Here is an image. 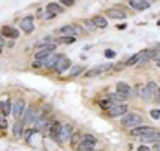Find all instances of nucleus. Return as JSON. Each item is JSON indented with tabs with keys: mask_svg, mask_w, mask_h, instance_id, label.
I'll return each instance as SVG.
<instances>
[{
	"mask_svg": "<svg viewBox=\"0 0 160 151\" xmlns=\"http://www.w3.org/2000/svg\"><path fill=\"white\" fill-rule=\"evenodd\" d=\"M142 122H144V118L140 116L138 113H125L123 116H122V120H120V123H122V127L123 129H132V127H138V125H142Z\"/></svg>",
	"mask_w": 160,
	"mask_h": 151,
	"instance_id": "1",
	"label": "nucleus"
},
{
	"mask_svg": "<svg viewBox=\"0 0 160 151\" xmlns=\"http://www.w3.org/2000/svg\"><path fill=\"white\" fill-rule=\"evenodd\" d=\"M127 111H129V107H127L125 101H114V103H111V105L105 109V114L109 118H122Z\"/></svg>",
	"mask_w": 160,
	"mask_h": 151,
	"instance_id": "2",
	"label": "nucleus"
},
{
	"mask_svg": "<svg viewBox=\"0 0 160 151\" xmlns=\"http://www.w3.org/2000/svg\"><path fill=\"white\" fill-rule=\"evenodd\" d=\"M116 98H118V101H125L129 100L131 96H132V87L131 85H127L125 81H118L116 83Z\"/></svg>",
	"mask_w": 160,
	"mask_h": 151,
	"instance_id": "3",
	"label": "nucleus"
},
{
	"mask_svg": "<svg viewBox=\"0 0 160 151\" xmlns=\"http://www.w3.org/2000/svg\"><path fill=\"white\" fill-rule=\"evenodd\" d=\"M78 151H94L96 149V138L92 134H83L81 136V142L76 146Z\"/></svg>",
	"mask_w": 160,
	"mask_h": 151,
	"instance_id": "4",
	"label": "nucleus"
},
{
	"mask_svg": "<svg viewBox=\"0 0 160 151\" xmlns=\"http://www.w3.org/2000/svg\"><path fill=\"white\" fill-rule=\"evenodd\" d=\"M112 63H103V65H96V67L88 68V70H85V76L87 78H96V76H101V74H107V72H111L112 70Z\"/></svg>",
	"mask_w": 160,
	"mask_h": 151,
	"instance_id": "5",
	"label": "nucleus"
},
{
	"mask_svg": "<svg viewBox=\"0 0 160 151\" xmlns=\"http://www.w3.org/2000/svg\"><path fill=\"white\" fill-rule=\"evenodd\" d=\"M157 88H158V85L155 83V81H147V83L142 87V100L144 101H151L155 98V94H157Z\"/></svg>",
	"mask_w": 160,
	"mask_h": 151,
	"instance_id": "6",
	"label": "nucleus"
},
{
	"mask_svg": "<svg viewBox=\"0 0 160 151\" xmlns=\"http://www.w3.org/2000/svg\"><path fill=\"white\" fill-rule=\"evenodd\" d=\"M61 125H63V123H61L59 120H50V122H48V129H46V131H48V136L53 140V142H57V144H59Z\"/></svg>",
	"mask_w": 160,
	"mask_h": 151,
	"instance_id": "7",
	"label": "nucleus"
},
{
	"mask_svg": "<svg viewBox=\"0 0 160 151\" xmlns=\"http://www.w3.org/2000/svg\"><path fill=\"white\" fill-rule=\"evenodd\" d=\"M70 67H72V61H70V59H68L66 55H59L52 70H53L55 74H63V72H66V70H68Z\"/></svg>",
	"mask_w": 160,
	"mask_h": 151,
	"instance_id": "8",
	"label": "nucleus"
},
{
	"mask_svg": "<svg viewBox=\"0 0 160 151\" xmlns=\"http://www.w3.org/2000/svg\"><path fill=\"white\" fill-rule=\"evenodd\" d=\"M18 30L24 32V33H32L35 30V17L33 15H26V17L20 18V24H18Z\"/></svg>",
	"mask_w": 160,
	"mask_h": 151,
	"instance_id": "9",
	"label": "nucleus"
},
{
	"mask_svg": "<svg viewBox=\"0 0 160 151\" xmlns=\"http://www.w3.org/2000/svg\"><path fill=\"white\" fill-rule=\"evenodd\" d=\"M55 43H48V44H44L42 48H39L37 50V53H35V61H42V59H46L50 53H53L55 52Z\"/></svg>",
	"mask_w": 160,
	"mask_h": 151,
	"instance_id": "10",
	"label": "nucleus"
},
{
	"mask_svg": "<svg viewBox=\"0 0 160 151\" xmlns=\"http://www.w3.org/2000/svg\"><path fill=\"white\" fill-rule=\"evenodd\" d=\"M35 118H37V107H26V111H24V114H22V122H24V125L28 127V125H33V122H35Z\"/></svg>",
	"mask_w": 160,
	"mask_h": 151,
	"instance_id": "11",
	"label": "nucleus"
},
{
	"mask_svg": "<svg viewBox=\"0 0 160 151\" xmlns=\"http://www.w3.org/2000/svg\"><path fill=\"white\" fill-rule=\"evenodd\" d=\"M57 35H59V37H64V35L79 37L81 32H79V26H76V24H66V26H63V28H59V30H57Z\"/></svg>",
	"mask_w": 160,
	"mask_h": 151,
	"instance_id": "12",
	"label": "nucleus"
},
{
	"mask_svg": "<svg viewBox=\"0 0 160 151\" xmlns=\"http://www.w3.org/2000/svg\"><path fill=\"white\" fill-rule=\"evenodd\" d=\"M33 127H35V131L37 133H44L46 129H48V120L44 116V113H37V118H35V122H33Z\"/></svg>",
	"mask_w": 160,
	"mask_h": 151,
	"instance_id": "13",
	"label": "nucleus"
},
{
	"mask_svg": "<svg viewBox=\"0 0 160 151\" xmlns=\"http://www.w3.org/2000/svg\"><path fill=\"white\" fill-rule=\"evenodd\" d=\"M24 111H26V101H24V100H17V101H13V107H11V116L15 118V120L22 118Z\"/></svg>",
	"mask_w": 160,
	"mask_h": 151,
	"instance_id": "14",
	"label": "nucleus"
},
{
	"mask_svg": "<svg viewBox=\"0 0 160 151\" xmlns=\"http://www.w3.org/2000/svg\"><path fill=\"white\" fill-rule=\"evenodd\" d=\"M72 134H74L72 125H70V123H63V125H61V133H59V144H66V142H70Z\"/></svg>",
	"mask_w": 160,
	"mask_h": 151,
	"instance_id": "15",
	"label": "nucleus"
},
{
	"mask_svg": "<svg viewBox=\"0 0 160 151\" xmlns=\"http://www.w3.org/2000/svg\"><path fill=\"white\" fill-rule=\"evenodd\" d=\"M105 15L107 17H111V18H120V20H125L127 18V13H125V9L123 8H109L107 11H105Z\"/></svg>",
	"mask_w": 160,
	"mask_h": 151,
	"instance_id": "16",
	"label": "nucleus"
},
{
	"mask_svg": "<svg viewBox=\"0 0 160 151\" xmlns=\"http://www.w3.org/2000/svg\"><path fill=\"white\" fill-rule=\"evenodd\" d=\"M129 8L134 11H145L151 8V2L149 0H129Z\"/></svg>",
	"mask_w": 160,
	"mask_h": 151,
	"instance_id": "17",
	"label": "nucleus"
},
{
	"mask_svg": "<svg viewBox=\"0 0 160 151\" xmlns=\"http://www.w3.org/2000/svg\"><path fill=\"white\" fill-rule=\"evenodd\" d=\"M0 33L4 35V37H9V39L17 41L18 35H20V30H17L13 26H2V28H0Z\"/></svg>",
	"mask_w": 160,
	"mask_h": 151,
	"instance_id": "18",
	"label": "nucleus"
},
{
	"mask_svg": "<svg viewBox=\"0 0 160 151\" xmlns=\"http://www.w3.org/2000/svg\"><path fill=\"white\" fill-rule=\"evenodd\" d=\"M140 140H142L144 144H155V142H160V129H155V131H151L149 134L140 136Z\"/></svg>",
	"mask_w": 160,
	"mask_h": 151,
	"instance_id": "19",
	"label": "nucleus"
},
{
	"mask_svg": "<svg viewBox=\"0 0 160 151\" xmlns=\"http://www.w3.org/2000/svg\"><path fill=\"white\" fill-rule=\"evenodd\" d=\"M46 13L61 15V13H64V6H61L59 2H48V4H46Z\"/></svg>",
	"mask_w": 160,
	"mask_h": 151,
	"instance_id": "20",
	"label": "nucleus"
},
{
	"mask_svg": "<svg viewBox=\"0 0 160 151\" xmlns=\"http://www.w3.org/2000/svg\"><path fill=\"white\" fill-rule=\"evenodd\" d=\"M151 131H155V127H149V125H138V127H132L131 129V134L132 136H144V134H149Z\"/></svg>",
	"mask_w": 160,
	"mask_h": 151,
	"instance_id": "21",
	"label": "nucleus"
},
{
	"mask_svg": "<svg viewBox=\"0 0 160 151\" xmlns=\"http://www.w3.org/2000/svg\"><path fill=\"white\" fill-rule=\"evenodd\" d=\"M24 129H26V125H24V122L18 118V120H15V123H13V136L15 138H20L22 136V133H24Z\"/></svg>",
	"mask_w": 160,
	"mask_h": 151,
	"instance_id": "22",
	"label": "nucleus"
},
{
	"mask_svg": "<svg viewBox=\"0 0 160 151\" xmlns=\"http://www.w3.org/2000/svg\"><path fill=\"white\" fill-rule=\"evenodd\" d=\"M11 107H13V101H11V100L0 101V113H2V114H4L6 118L11 114Z\"/></svg>",
	"mask_w": 160,
	"mask_h": 151,
	"instance_id": "23",
	"label": "nucleus"
},
{
	"mask_svg": "<svg viewBox=\"0 0 160 151\" xmlns=\"http://www.w3.org/2000/svg\"><path fill=\"white\" fill-rule=\"evenodd\" d=\"M92 22H94V26H96L98 30H105L107 28V17H103V15L92 17Z\"/></svg>",
	"mask_w": 160,
	"mask_h": 151,
	"instance_id": "24",
	"label": "nucleus"
},
{
	"mask_svg": "<svg viewBox=\"0 0 160 151\" xmlns=\"http://www.w3.org/2000/svg\"><path fill=\"white\" fill-rule=\"evenodd\" d=\"M83 72H85V67H83V65H74V67L68 68V76H70V78H78Z\"/></svg>",
	"mask_w": 160,
	"mask_h": 151,
	"instance_id": "25",
	"label": "nucleus"
},
{
	"mask_svg": "<svg viewBox=\"0 0 160 151\" xmlns=\"http://www.w3.org/2000/svg\"><path fill=\"white\" fill-rule=\"evenodd\" d=\"M76 39L78 37H74V35H64V37H59V43L61 44H72V43H76Z\"/></svg>",
	"mask_w": 160,
	"mask_h": 151,
	"instance_id": "26",
	"label": "nucleus"
},
{
	"mask_svg": "<svg viewBox=\"0 0 160 151\" xmlns=\"http://www.w3.org/2000/svg\"><path fill=\"white\" fill-rule=\"evenodd\" d=\"M81 24H83L88 32H94V30H98L96 26H94V22H92V20H87V18H85V20H81Z\"/></svg>",
	"mask_w": 160,
	"mask_h": 151,
	"instance_id": "27",
	"label": "nucleus"
},
{
	"mask_svg": "<svg viewBox=\"0 0 160 151\" xmlns=\"http://www.w3.org/2000/svg\"><path fill=\"white\" fill-rule=\"evenodd\" d=\"M111 103H114V101H112L111 98H109V96H107V98H103V100H99V103H98V105H99V107H101V109H103V111H105V109H107V107H109V105H111Z\"/></svg>",
	"mask_w": 160,
	"mask_h": 151,
	"instance_id": "28",
	"label": "nucleus"
},
{
	"mask_svg": "<svg viewBox=\"0 0 160 151\" xmlns=\"http://www.w3.org/2000/svg\"><path fill=\"white\" fill-rule=\"evenodd\" d=\"M6 127H8V120H6V116L0 113V131H4Z\"/></svg>",
	"mask_w": 160,
	"mask_h": 151,
	"instance_id": "29",
	"label": "nucleus"
},
{
	"mask_svg": "<svg viewBox=\"0 0 160 151\" xmlns=\"http://www.w3.org/2000/svg\"><path fill=\"white\" fill-rule=\"evenodd\" d=\"M59 4L64 6V8H70V6H74V4H76V0H59Z\"/></svg>",
	"mask_w": 160,
	"mask_h": 151,
	"instance_id": "30",
	"label": "nucleus"
},
{
	"mask_svg": "<svg viewBox=\"0 0 160 151\" xmlns=\"http://www.w3.org/2000/svg\"><path fill=\"white\" fill-rule=\"evenodd\" d=\"M149 114H151V118H153V120H160V109H153Z\"/></svg>",
	"mask_w": 160,
	"mask_h": 151,
	"instance_id": "31",
	"label": "nucleus"
},
{
	"mask_svg": "<svg viewBox=\"0 0 160 151\" xmlns=\"http://www.w3.org/2000/svg\"><path fill=\"white\" fill-rule=\"evenodd\" d=\"M105 57H107V59H112V57H116V52H112V50H105Z\"/></svg>",
	"mask_w": 160,
	"mask_h": 151,
	"instance_id": "32",
	"label": "nucleus"
},
{
	"mask_svg": "<svg viewBox=\"0 0 160 151\" xmlns=\"http://www.w3.org/2000/svg\"><path fill=\"white\" fill-rule=\"evenodd\" d=\"M4 39H6V37L0 33V52H2V48H4V46H6V41H4Z\"/></svg>",
	"mask_w": 160,
	"mask_h": 151,
	"instance_id": "33",
	"label": "nucleus"
},
{
	"mask_svg": "<svg viewBox=\"0 0 160 151\" xmlns=\"http://www.w3.org/2000/svg\"><path fill=\"white\" fill-rule=\"evenodd\" d=\"M155 65L160 67V52H157V55H155Z\"/></svg>",
	"mask_w": 160,
	"mask_h": 151,
	"instance_id": "34",
	"label": "nucleus"
},
{
	"mask_svg": "<svg viewBox=\"0 0 160 151\" xmlns=\"http://www.w3.org/2000/svg\"><path fill=\"white\" fill-rule=\"evenodd\" d=\"M151 151H160V142H155V146L151 148Z\"/></svg>",
	"mask_w": 160,
	"mask_h": 151,
	"instance_id": "35",
	"label": "nucleus"
},
{
	"mask_svg": "<svg viewBox=\"0 0 160 151\" xmlns=\"http://www.w3.org/2000/svg\"><path fill=\"white\" fill-rule=\"evenodd\" d=\"M136 151H151V148H147V146H140Z\"/></svg>",
	"mask_w": 160,
	"mask_h": 151,
	"instance_id": "36",
	"label": "nucleus"
},
{
	"mask_svg": "<svg viewBox=\"0 0 160 151\" xmlns=\"http://www.w3.org/2000/svg\"><path fill=\"white\" fill-rule=\"evenodd\" d=\"M42 17L46 18V20H50V18H53V17H55V15H52V13H46V15H42Z\"/></svg>",
	"mask_w": 160,
	"mask_h": 151,
	"instance_id": "37",
	"label": "nucleus"
},
{
	"mask_svg": "<svg viewBox=\"0 0 160 151\" xmlns=\"http://www.w3.org/2000/svg\"><path fill=\"white\" fill-rule=\"evenodd\" d=\"M157 98H158V101H160V85H158V88H157Z\"/></svg>",
	"mask_w": 160,
	"mask_h": 151,
	"instance_id": "38",
	"label": "nucleus"
},
{
	"mask_svg": "<svg viewBox=\"0 0 160 151\" xmlns=\"http://www.w3.org/2000/svg\"><path fill=\"white\" fill-rule=\"evenodd\" d=\"M157 24H158V26H160V18H158V20H157Z\"/></svg>",
	"mask_w": 160,
	"mask_h": 151,
	"instance_id": "39",
	"label": "nucleus"
},
{
	"mask_svg": "<svg viewBox=\"0 0 160 151\" xmlns=\"http://www.w3.org/2000/svg\"><path fill=\"white\" fill-rule=\"evenodd\" d=\"M0 136H2V133H0Z\"/></svg>",
	"mask_w": 160,
	"mask_h": 151,
	"instance_id": "40",
	"label": "nucleus"
},
{
	"mask_svg": "<svg viewBox=\"0 0 160 151\" xmlns=\"http://www.w3.org/2000/svg\"><path fill=\"white\" fill-rule=\"evenodd\" d=\"M94 151H96V149H94Z\"/></svg>",
	"mask_w": 160,
	"mask_h": 151,
	"instance_id": "41",
	"label": "nucleus"
}]
</instances>
